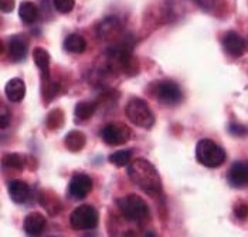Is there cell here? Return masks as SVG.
<instances>
[{
	"label": "cell",
	"instance_id": "obj_1",
	"mask_svg": "<svg viewBox=\"0 0 248 237\" xmlns=\"http://www.w3.org/2000/svg\"><path fill=\"white\" fill-rule=\"evenodd\" d=\"M128 176L148 196L159 198L163 195V186L159 172L146 159L138 158L128 165Z\"/></svg>",
	"mask_w": 248,
	"mask_h": 237
},
{
	"label": "cell",
	"instance_id": "obj_2",
	"mask_svg": "<svg viewBox=\"0 0 248 237\" xmlns=\"http://www.w3.org/2000/svg\"><path fill=\"white\" fill-rule=\"evenodd\" d=\"M116 206L121 215L132 223H143L151 216L148 203L135 193L116 199Z\"/></svg>",
	"mask_w": 248,
	"mask_h": 237
},
{
	"label": "cell",
	"instance_id": "obj_3",
	"mask_svg": "<svg viewBox=\"0 0 248 237\" xmlns=\"http://www.w3.org/2000/svg\"><path fill=\"white\" fill-rule=\"evenodd\" d=\"M196 159L200 165L206 168H218L226 159V151L211 139H200L196 145Z\"/></svg>",
	"mask_w": 248,
	"mask_h": 237
},
{
	"label": "cell",
	"instance_id": "obj_4",
	"mask_svg": "<svg viewBox=\"0 0 248 237\" xmlns=\"http://www.w3.org/2000/svg\"><path fill=\"white\" fill-rule=\"evenodd\" d=\"M125 114L134 125L143 129L152 128L155 124V115L151 107L148 105L145 99L138 98V97L129 99V102L125 107Z\"/></svg>",
	"mask_w": 248,
	"mask_h": 237
},
{
	"label": "cell",
	"instance_id": "obj_5",
	"mask_svg": "<svg viewBox=\"0 0 248 237\" xmlns=\"http://www.w3.org/2000/svg\"><path fill=\"white\" fill-rule=\"evenodd\" d=\"M99 221V216L95 207L90 205H81L73 210L70 216V226L74 230H91L95 229Z\"/></svg>",
	"mask_w": 248,
	"mask_h": 237
},
{
	"label": "cell",
	"instance_id": "obj_6",
	"mask_svg": "<svg viewBox=\"0 0 248 237\" xmlns=\"http://www.w3.org/2000/svg\"><path fill=\"white\" fill-rule=\"evenodd\" d=\"M153 90H155L153 93L155 98L165 105H177L183 99V93H182L180 85L172 79L157 81Z\"/></svg>",
	"mask_w": 248,
	"mask_h": 237
},
{
	"label": "cell",
	"instance_id": "obj_7",
	"mask_svg": "<svg viewBox=\"0 0 248 237\" xmlns=\"http://www.w3.org/2000/svg\"><path fill=\"white\" fill-rule=\"evenodd\" d=\"M132 137V132L129 126H126L122 122H111L105 125L101 131L102 141L109 146H119L126 143Z\"/></svg>",
	"mask_w": 248,
	"mask_h": 237
},
{
	"label": "cell",
	"instance_id": "obj_8",
	"mask_svg": "<svg viewBox=\"0 0 248 237\" xmlns=\"http://www.w3.org/2000/svg\"><path fill=\"white\" fill-rule=\"evenodd\" d=\"M122 30H124L122 21L115 16H111V17H105L98 23L96 36L98 39L104 40V41H116L122 36Z\"/></svg>",
	"mask_w": 248,
	"mask_h": 237
},
{
	"label": "cell",
	"instance_id": "obj_9",
	"mask_svg": "<svg viewBox=\"0 0 248 237\" xmlns=\"http://www.w3.org/2000/svg\"><path fill=\"white\" fill-rule=\"evenodd\" d=\"M93 179L85 174H76L68 185V195L76 200L85 199L93 190Z\"/></svg>",
	"mask_w": 248,
	"mask_h": 237
},
{
	"label": "cell",
	"instance_id": "obj_10",
	"mask_svg": "<svg viewBox=\"0 0 248 237\" xmlns=\"http://www.w3.org/2000/svg\"><path fill=\"white\" fill-rule=\"evenodd\" d=\"M223 47L229 56L234 57V59H238L246 53L247 41L235 32H227L223 37Z\"/></svg>",
	"mask_w": 248,
	"mask_h": 237
},
{
	"label": "cell",
	"instance_id": "obj_11",
	"mask_svg": "<svg viewBox=\"0 0 248 237\" xmlns=\"http://www.w3.org/2000/svg\"><path fill=\"white\" fill-rule=\"evenodd\" d=\"M227 180L232 188L241 189L248 186V162H235L231 165Z\"/></svg>",
	"mask_w": 248,
	"mask_h": 237
},
{
	"label": "cell",
	"instance_id": "obj_12",
	"mask_svg": "<svg viewBox=\"0 0 248 237\" xmlns=\"http://www.w3.org/2000/svg\"><path fill=\"white\" fill-rule=\"evenodd\" d=\"M46 224H47V219H46V216L43 213L31 212L24 219L23 229H24V232L29 236H38L46 229Z\"/></svg>",
	"mask_w": 248,
	"mask_h": 237
},
{
	"label": "cell",
	"instance_id": "obj_13",
	"mask_svg": "<svg viewBox=\"0 0 248 237\" xmlns=\"http://www.w3.org/2000/svg\"><path fill=\"white\" fill-rule=\"evenodd\" d=\"M9 195L17 205H24L31 198V188L23 180H12L9 183Z\"/></svg>",
	"mask_w": 248,
	"mask_h": 237
},
{
	"label": "cell",
	"instance_id": "obj_14",
	"mask_svg": "<svg viewBox=\"0 0 248 237\" xmlns=\"http://www.w3.org/2000/svg\"><path fill=\"white\" fill-rule=\"evenodd\" d=\"M7 57L13 63H20L27 56V43L24 40L15 36L7 41Z\"/></svg>",
	"mask_w": 248,
	"mask_h": 237
},
{
	"label": "cell",
	"instance_id": "obj_15",
	"mask_svg": "<svg viewBox=\"0 0 248 237\" xmlns=\"http://www.w3.org/2000/svg\"><path fill=\"white\" fill-rule=\"evenodd\" d=\"M38 203L46 209L50 216H57L62 209V203L56 193L50 190H41L38 195Z\"/></svg>",
	"mask_w": 248,
	"mask_h": 237
},
{
	"label": "cell",
	"instance_id": "obj_16",
	"mask_svg": "<svg viewBox=\"0 0 248 237\" xmlns=\"http://www.w3.org/2000/svg\"><path fill=\"white\" fill-rule=\"evenodd\" d=\"M33 60L37 65V68L41 73V79H51V71H50V54L47 50L43 47H34L33 48Z\"/></svg>",
	"mask_w": 248,
	"mask_h": 237
},
{
	"label": "cell",
	"instance_id": "obj_17",
	"mask_svg": "<svg viewBox=\"0 0 248 237\" xmlns=\"http://www.w3.org/2000/svg\"><path fill=\"white\" fill-rule=\"evenodd\" d=\"M26 95V84L19 77L12 79L6 85V97L12 102H20Z\"/></svg>",
	"mask_w": 248,
	"mask_h": 237
},
{
	"label": "cell",
	"instance_id": "obj_18",
	"mask_svg": "<svg viewBox=\"0 0 248 237\" xmlns=\"http://www.w3.org/2000/svg\"><path fill=\"white\" fill-rule=\"evenodd\" d=\"M85 143H87V137H85V134L81 132V131H70V132L65 135V138H64V145H65V148H67L70 152H74V154L82 151L84 146H85Z\"/></svg>",
	"mask_w": 248,
	"mask_h": 237
},
{
	"label": "cell",
	"instance_id": "obj_19",
	"mask_svg": "<svg viewBox=\"0 0 248 237\" xmlns=\"http://www.w3.org/2000/svg\"><path fill=\"white\" fill-rule=\"evenodd\" d=\"M98 104L95 101H81L76 105L74 115H76V122H82L90 119L95 114Z\"/></svg>",
	"mask_w": 248,
	"mask_h": 237
},
{
	"label": "cell",
	"instance_id": "obj_20",
	"mask_svg": "<svg viewBox=\"0 0 248 237\" xmlns=\"http://www.w3.org/2000/svg\"><path fill=\"white\" fill-rule=\"evenodd\" d=\"M19 16L26 24H33L38 19V7L33 1H21L19 7Z\"/></svg>",
	"mask_w": 248,
	"mask_h": 237
},
{
	"label": "cell",
	"instance_id": "obj_21",
	"mask_svg": "<svg viewBox=\"0 0 248 237\" xmlns=\"http://www.w3.org/2000/svg\"><path fill=\"white\" fill-rule=\"evenodd\" d=\"M64 48L68 51V53H73V54H81L87 50V41L85 39L81 36V34H70L65 41H64Z\"/></svg>",
	"mask_w": 248,
	"mask_h": 237
},
{
	"label": "cell",
	"instance_id": "obj_22",
	"mask_svg": "<svg viewBox=\"0 0 248 237\" xmlns=\"http://www.w3.org/2000/svg\"><path fill=\"white\" fill-rule=\"evenodd\" d=\"M64 121H65L64 111L60 108H56V110L48 112V115L46 118V126L51 131H57L64 125Z\"/></svg>",
	"mask_w": 248,
	"mask_h": 237
},
{
	"label": "cell",
	"instance_id": "obj_23",
	"mask_svg": "<svg viewBox=\"0 0 248 237\" xmlns=\"http://www.w3.org/2000/svg\"><path fill=\"white\" fill-rule=\"evenodd\" d=\"M3 166L9 168V169H15V171H23L24 166H27L26 163V157H21L20 154H7L3 158Z\"/></svg>",
	"mask_w": 248,
	"mask_h": 237
},
{
	"label": "cell",
	"instance_id": "obj_24",
	"mask_svg": "<svg viewBox=\"0 0 248 237\" xmlns=\"http://www.w3.org/2000/svg\"><path fill=\"white\" fill-rule=\"evenodd\" d=\"M131 158H132V151L124 149V151H118L115 154H111L108 157V160L116 168H122V166H126L131 163Z\"/></svg>",
	"mask_w": 248,
	"mask_h": 237
},
{
	"label": "cell",
	"instance_id": "obj_25",
	"mask_svg": "<svg viewBox=\"0 0 248 237\" xmlns=\"http://www.w3.org/2000/svg\"><path fill=\"white\" fill-rule=\"evenodd\" d=\"M41 93L46 98V104H48L60 93V85L50 79H41Z\"/></svg>",
	"mask_w": 248,
	"mask_h": 237
},
{
	"label": "cell",
	"instance_id": "obj_26",
	"mask_svg": "<svg viewBox=\"0 0 248 237\" xmlns=\"http://www.w3.org/2000/svg\"><path fill=\"white\" fill-rule=\"evenodd\" d=\"M53 3H54L56 10H57L58 13H61V15L70 13L74 9V4H76L74 0H53Z\"/></svg>",
	"mask_w": 248,
	"mask_h": 237
},
{
	"label": "cell",
	"instance_id": "obj_27",
	"mask_svg": "<svg viewBox=\"0 0 248 237\" xmlns=\"http://www.w3.org/2000/svg\"><path fill=\"white\" fill-rule=\"evenodd\" d=\"M227 129L232 137H247L248 135V126L238 122H230Z\"/></svg>",
	"mask_w": 248,
	"mask_h": 237
},
{
	"label": "cell",
	"instance_id": "obj_28",
	"mask_svg": "<svg viewBox=\"0 0 248 237\" xmlns=\"http://www.w3.org/2000/svg\"><path fill=\"white\" fill-rule=\"evenodd\" d=\"M234 215L240 220H246L248 218V205L244 202H238L234 206Z\"/></svg>",
	"mask_w": 248,
	"mask_h": 237
},
{
	"label": "cell",
	"instance_id": "obj_29",
	"mask_svg": "<svg viewBox=\"0 0 248 237\" xmlns=\"http://www.w3.org/2000/svg\"><path fill=\"white\" fill-rule=\"evenodd\" d=\"M10 125V112L9 110L1 104V110H0V128L6 129Z\"/></svg>",
	"mask_w": 248,
	"mask_h": 237
},
{
	"label": "cell",
	"instance_id": "obj_30",
	"mask_svg": "<svg viewBox=\"0 0 248 237\" xmlns=\"http://www.w3.org/2000/svg\"><path fill=\"white\" fill-rule=\"evenodd\" d=\"M194 4H197L200 9H203V10H206V12H209L213 9V6H214V0H191Z\"/></svg>",
	"mask_w": 248,
	"mask_h": 237
},
{
	"label": "cell",
	"instance_id": "obj_31",
	"mask_svg": "<svg viewBox=\"0 0 248 237\" xmlns=\"http://www.w3.org/2000/svg\"><path fill=\"white\" fill-rule=\"evenodd\" d=\"M15 7V0H1V12L10 13Z\"/></svg>",
	"mask_w": 248,
	"mask_h": 237
},
{
	"label": "cell",
	"instance_id": "obj_32",
	"mask_svg": "<svg viewBox=\"0 0 248 237\" xmlns=\"http://www.w3.org/2000/svg\"><path fill=\"white\" fill-rule=\"evenodd\" d=\"M247 48H248V40H247Z\"/></svg>",
	"mask_w": 248,
	"mask_h": 237
}]
</instances>
